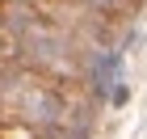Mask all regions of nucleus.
<instances>
[{"label": "nucleus", "mask_w": 147, "mask_h": 139, "mask_svg": "<svg viewBox=\"0 0 147 139\" xmlns=\"http://www.w3.org/2000/svg\"><path fill=\"white\" fill-rule=\"evenodd\" d=\"M17 55H21V42H17V34H13L9 25H0V68L17 63Z\"/></svg>", "instance_id": "obj_1"}]
</instances>
